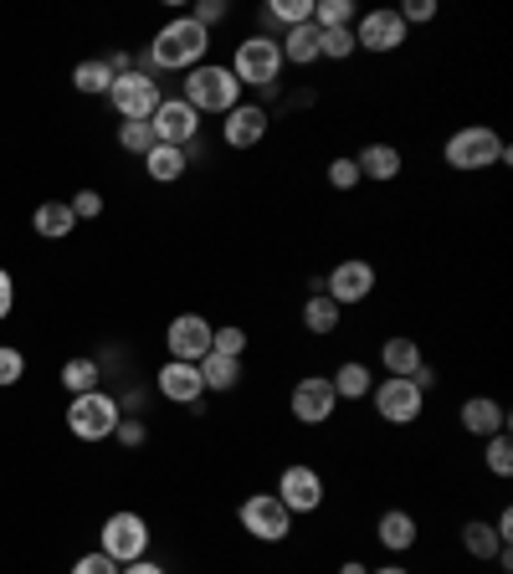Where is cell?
I'll return each mask as SVG.
<instances>
[{"label": "cell", "instance_id": "2", "mask_svg": "<svg viewBox=\"0 0 513 574\" xmlns=\"http://www.w3.org/2000/svg\"><path fill=\"white\" fill-rule=\"evenodd\" d=\"M442 160L457 174H477V170H493V164H513V149L503 144L487 123H462V129L446 134Z\"/></svg>", "mask_w": 513, "mask_h": 574}, {"label": "cell", "instance_id": "27", "mask_svg": "<svg viewBox=\"0 0 513 574\" xmlns=\"http://www.w3.org/2000/svg\"><path fill=\"white\" fill-rule=\"evenodd\" d=\"M195 370H201V385L205 390H221V395L242 385V360H227V354H205Z\"/></svg>", "mask_w": 513, "mask_h": 574}, {"label": "cell", "instance_id": "34", "mask_svg": "<svg viewBox=\"0 0 513 574\" xmlns=\"http://www.w3.org/2000/svg\"><path fill=\"white\" fill-rule=\"evenodd\" d=\"M360 52V41H354V27L344 31H319V57H329V62H344V57Z\"/></svg>", "mask_w": 513, "mask_h": 574}, {"label": "cell", "instance_id": "1", "mask_svg": "<svg viewBox=\"0 0 513 574\" xmlns=\"http://www.w3.org/2000/svg\"><path fill=\"white\" fill-rule=\"evenodd\" d=\"M205 52H211V31L195 27L190 16H175V21H164L160 31H154V41L144 47V57H139V72H190L201 68Z\"/></svg>", "mask_w": 513, "mask_h": 574}, {"label": "cell", "instance_id": "6", "mask_svg": "<svg viewBox=\"0 0 513 574\" xmlns=\"http://www.w3.org/2000/svg\"><path fill=\"white\" fill-rule=\"evenodd\" d=\"M123 411L113 395H103V390H88V395H72L68 405V431L78 441H109L113 431H119Z\"/></svg>", "mask_w": 513, "mask_h": 574}, {"label": "cell", "instance_id": "26", "mask_svg": "<svg viewBox=\"0 0 513 574\" xmlns=\"http://www.w3.org/2000/svg\"><path fill=\"white\" fill-rule=\"evenodd\" d=\"M462 548H467L473 560H483V564H487V560H499V554H503L509 544H503V538L493 534V523L467 518V523H462Z\"/></svg>", "mask_w": 513, "mask_h": 574}, {"label": "cell", "instance_id": "29", "mask_svg": "<svg viewBox=\"0 0 513 574\" xmlns=\"http://www.w3.org/2000/svg\"><path fill=\"white\" fill-rule=\"evenodd\" d=\"M339 313H344V308H339L329 293H313L309 303H303V329L324 339V334H334V329H339Z\"/></svg>", "mask_w": 513, "mask_h": 574}, {"label": "cell", "instance_id": "35", "mask_svg": "<svg viewBox=\"0 0 513 574\" xmlns=\"http://www.w3.org/2000/svg\"><path fill=\"white\" fill-rule=\"evenodd\" d=\"M211 354L242 360V354H247V329H242V323H221L217 334H211Z\"/></svg>", "mask_w": 513, "mask_h": 574}, {"label": "cell", "instance_id": "41", "mask_svg": "<svg viewBox=\"0 0 513 574\" xmlns=\"http://www.w3.org/2000/svg\"><path fill=\"white\" fill-rule=\"evenodd\" d=\"M72 574H119V564L103 554V548H93V554H82V560H72Z\"/></svg>", "mask_w": 513, "mask_h": 574}, {"label": "cell", "instance_id": "17", "mask_svg": "<svg viewBox=\"0 0 513 574\" xmlns=\"http://www.w3.org/2000/svg\"><path fill=\"white\" fill-rule=\"evenodd\" d=\"M154 390H160L170 405H195V411H201V401H205L201 370H195V364H180V360H164L160 364V374H154Z\"/></svg>", "mask_w": 513, "mask_h": 574}, {"label": "cell", "instance_id": "30", "mask_svg": "<svg viewBox=\"0 0 513 574\" xmlns=\"http://www.w3.org/2000/svg\"><path fill=\"white\" fill-rule=\"evenodd\" d=\"M262 21H268V27H283V31L309 27V21H313V0H272L268 11H262Z\"/></svg>", "mask_w": 513, "mask_h": 574}, {"label": "cell", "instance_id": "11", "mask_svg": "<svg viewBox=\"0 0 513 574\" xmlns=\"http://www.w3.org/2000/svg\"><path fill=\"white\" fill-rule=\"evenodd\" d=\"M288 411H293L298 426H324V421H334L339 395H334V385H329V374H303L293 385V395H288Z\"/></svg>", "mask_w": 513, "mask_h": 574}, {"label": "cell", "instance_id": "19", "mask_svg": "<svg viewBox=\"0 0 513 574\" xmlns=\"http://www.w3.org/2000/svg\"><path fill=\"white\" fill-rule=\"evenodd\" d=\"M421 364H426V354H421L416 339L395 334V339H385V344H380V370L391 374V380H411Z\"/></svg>", "mask_w": 513, "mask_h": 574}, {"label": "cell", "instance_id": "4", "mask_svg": "<svg viewBox=\"0 0 513 574\" xmlns=\"http://www.w3.org/2000/svg\"><path fill=\"white\" fill-rule=\"evenodd\" d=\"M185 98L190 108H195V113H221V119H227L231 108L242 103V82L231 78V68H221V62H201V68H190L185 72Z\"/></svg>", "mask_w": 513, "mask_h": 574}, {"label": "cell", "instance_id": "36", "mask_svg": "<svg viewBox=\"0 0 513 574\" xmlns=\"http://www.w3.org/2000/svg\"><path fill=\"white\" fill-rule=\"evenodd\" d=\"M119 149H129V154H149V149H154V129H149V123H123Z\"/></svg>", "mask_w": 513, "mask_h": 574}, {"label": "cell", "instance_id": "13", "mask_svg": "<svg viewBox=\"0 0 513 574\" xmlns=\"http://www.w3.org/2000/svg\"><path fill=\"white\" fill-rule=\"evenodd\" d=\"M211 334H217V323L201 319V313H175L170 329H164V349H170V360L180 364H201L211 354Z\"/></svg>", "mask_w": 513, "mask_h": 574}, {"label": "cell", "instance_id": "21", "mask_svg": "<svg viewBox=\"0 0 513 574\" xmlns=\"http://www.w3.org/2000/svg\"><path fill=\"white\" fill-rule=\"evenodd\" d=\"M375 538H380L385 548H391V554H405V548H416L421 528H416V518H411L405 507H391V513H380Z\"/></svg>", "mask_w": 513, "mask_h": 574}, {"label": "cell", "instance_id": "14", "mask_svg": "<svg viewBox=\"0 0 513 574\" xmlns=\"http://www.w3.org/2000/svg\"><path fill=\"white\" fill-rule=\"evenodd\" d=\"M319 293H329L339 308H350V303H365L370 293H375V268H370L365 256H344L334 272L324 278V288Z\"/></svg>", "mask_w": 513, "mask_h": 574}, {"label": "cell", "instance_id": "10", "mask_svg": "<svg viewBox=\"0 0 513 574\" xmlns=\"http://www.w3.org/2000/svg\"><path fill=\"white\" fill-rule=\"evenodd\" d=\"M278 503L288 507V513H319L324 507V472L309 467V462H288L283 472H278Z\"/></svg>", "mask_w": 513, "mask_h": 574}, {"label": "cell", "instance_id": "38", "mask_svg": "<svg viewBox=\"0 0 513 574\" xmlns=\"http://www.w3.org/2000/svg\"><path fill=\"white\" fill-rule=\"evenodd\" d=\"M329 185H334V190H354V185H360V164H354V154H339V160L329 164Z\"/></svg>", "mask_w": 513, "mask_h": 574}, {"label": "cell", "instance_id": "12", "mask_svg": "<svg viewBox=\"0 0 513 574\" xmlns=\"http://www.w3.org/2000/svg\"><path fill=\"white\" fill-rule=\"evenodd\" d=\"M149 129H154V144L190 149L195 139H201V113H195L185 98H160V108H154Z\"/></svg>", "mask_w": 513, "mask_h": 574}, {"label": "cell", "instance_id": "23", "mask_svg": "<svg viewBox=\"0 0 513 574\" xmlns=\"http://www.w3.org/2000/svg\"><path fill=\"white\" fill-rule=\"evenodd\" d=\"M278 47H283V68H313L319 62V27H293L278 37Z\"/></svg>", "mask_w": 513, "mask_h": 574}, {"label": "cell", "instance_id": "43", "mask_svg": "<svg viewBox=\"0 0 513 574\" xmlns=\"http://www.w3.org/2000/svg\"><path fill=\"white\" fill-rule=\"evenodd\" d=\"M432 16H436L432 0H405V6H401V21H405V27H416V21H432Z\"/></svg>", "mask_w": 513, "mask_h": 574}, {"label": "cell", "instance_id": "48", "mask_svg": "<svg viewBox=\"0 0 513 574\" xmlns=\"http://www.w3.org/2000/svg\"><path fill=\"white\" fill-rule=\"evenodd\" d=\"M370 574H411L405 564H380V570H370Z\"/></svg>", "mask_w": 513, "mask_h": 574}, {"label": "cell", "instance_id": "20", "mask_svg": "<svg viewBox=\"0 0 513 574\" xmlns=\"http://www.w3.org/2000/svg\"><path fill=\"white\" fill-rule=\"evenodd\" d=\"M354 164H360V180H375V185L401 180V149L395 144H365L354 154Z\"/></svg>", "mask_w": 513, "mask_h": 574}, {"label": "cell", "instance_id": "40", "mask_svg": "<svg viewBox=\"0 0 513 574\" xmlns=\"http://www.w3.org/2000/svg\"><path fill=\"white\" fill-rule=\"evenodd\" d=\"M190 21L211 31L217 21H227V0H195V11H190Z\"/></svg>", "mask_w": 513, "mask_h": 574}, {"label": "cell", "instance_id": "45", "mask_svg": "<svg viewBox=\"0 0 513 574\" xmlns=\"http://www.w3.org/2000/svg\"><path fill=\"white\" fill-rule=\"evenodd\" d=\"M119 574H170L164 564H149V560H134V564H123Z\"/></svg>", "mask_w": 513, "mask_h": 574}, {"label": "cell", "instance_id": "28", "mask_svg": "<svg viewBox=\"0 0 513 574\" xmlns=\"http://www.w3.org/2000/svg\"><path fill=\"white\" fill-rule=\"evenodd\" d=\"M72 88H78V93H88V98H109V88H113L109 62H103V57H88V62H78V68H72Z\"/></svg>", "mask_w": 513, "mask_h": 574}, {"label": "cell", "instance_id": "47", "mask_svg": "<svg viewBox=\"0 0 513 574\" xmlns=\"http://www.w3.org/2000/svg\"><path fill=\"white\" fill-rule=\"evenodd\" d=\"M339 574H370V564H360V560H344V564H339Z\"/></svg>", "mask_w": 513, "mask_h": 574}, {"label": "cell", "instance_id": "16", "mask_svg": "<svg viewBox=\"0 0 513 574\" xmlns=\"http://www.w3.org/2000/svg\"><path fill=\"white\" fill-rule=\"evenodd\" d=\"M268 123H272L268 103H237L221 119V139H227V149H256L268 139Z\"/></svg>", "mask_w": 513, "mask_h": 574}, {"label": "cell", "instance_id": "32", "mask_svg": "<svg viewBox=\"0 0 513 574\" xmlns=\"http://www.w3.org/2000/svg\"><path fill=\"white\" fill-rule=\"evenodd\" d=\"M98 380H103V370H98L93 360L62 364V390H68V395H88V390H98Z\"/></svg>", "mask_w": 513, "mask_h": 574}, {"label": "cell", "instance_id": "25", "mask_svg": "<svg viewBox=\"0 0 513 574\" xmlns=\"http://www.w3.org/2000/svg\"><path fill=\"white\" fill-rule=\"evenodd\" d=\"M72 226H78V215H72L68 201H41L37 215H31V231H37V236H47V241L72 236Z\"/></svg>", "mask_w": 513, "mask_h": 574}, {"label": "cell", "instance_id": "33", "mask_svg": "<svg viewBox=\"0 0 513 574\" xmlns=\"http://www.w3.org/2000/svg\"><path fill=\"white\" fill-rule=\"evenodd\" d=\"M483 462H487L493 477H513V441H509V431H499V436L483 441Z\"/></svg>", "mask_w": 513, "mask_h": 574}, {"label": "cell", "instance_id": "42", "mask_svg": "<svg viewBox=\"0 0 513 574\" xmlns=\"http://www.w3.org/2000/svg\"><path fill=\"white\" fill-rule=\"evenodd\" d=\"M144 421H119V431H113V441H119V446H129V452H139V446H144Z\"/></svg>", "mask_w": 513, "mask_h": 574}, {"label": "cell", "instance_id": "15", "mask_svg": "<svg viewBox=\"0 0 513 574\" xmlns=\"http://www.w3.org/2000/svg\"><path fill=\"white\" fill-rule=\"evenodd\" d=\"M405 37H411V27H405L401 11H391V6L365 11L360 16V27H354V41H360L365 52H401Z\"/></svg>", "mask_w": 513, "mask_h": 574}, {"label": "cell", "instance_id": "37", "mask_svg": "<svg viewBox=\"0 0 513 574\" xmlns=\"http://www.w3.org/2000/svg\"><path fill=\"white\" fill-rule=\"evenodd\" d=\"M21 374H27V354H21L16 344H0V390L16 385Z\"/></svg>", "mask_w": 513, "mask_h": 574}, {"label": "cell", "instance_id": "22", "mask_svg": "<svg viewBox=\"0 0 513 574\" xmlns=\"http://www.w3.org/2000/svg\"><path fill=\"white\" fill-rule=\"evenodd\" d=\"M329 385H334L339 401H370V390H375V370L360 364V360H350V364H339V370L329 374Z\"/></svg>", "mask_w": 513, "mask_h": 574}, {"label": "cell", "instance_id": "46", "mask_svg": "<svg viewBox=\"0 0 513 574\" xmlns=\"http://www.w3.org/2000/svg\"><path fill=\"white\" fill-rule=\"evenodd\" d=\"M493 534H499L503 544L513 538V507H503V513H499V523H493Z\"/></svg>", "mask_w": 513, "mask_h": 574}, {"label": "cell", "instance_id": "3", "mask_svg": "<svg viewBox=\"0 0 513 574\" xmlns=\"http://www.w3.org/2000/svg\"><path fill=\"white\" fill-rule=\"evenodd\" d=\"M231 78L256 93H278L283 88V47L268 31H252L247 41H237V57H231Z\"/></svg>", "mask_w": 513, "mask_h": 574}, {"label": "cell", "instance_id": "5", "mask_svg": "<svg viewBox=\"0 0 513 574\" xmlns=\"http://www.w3.org/2000/svg\"><path fill=\"white\" fill-rule=\"evenodd\" d=\"M237 523L242 534H252L256 544H283L293 534V513L278 503V493H247L242 507H237Z\"/></svg>", "mask_w": 513, "mask_h": 574}, {"label": "cell", "instance_id": "8", "mask_svg": "<svg viewBox=\"0 0 513 574\" xmlns=\"http://www.w3.org/2000/svg\"><path fill=\"white\" fill-rule=\"evenodd\" d=\"M149 523L139 518V513H129V507H123V513H113L109 523H103V534H98V548H103V554H109L113 564H134V560H149Z\"/></svg>", "mask_w": 513, "mask_h": 574}, {"label": "cell", "instance_id": "44", "mask_svg": "<svg viewBox=\"0 0 513 574\" xmlns=\"http://www.w3.org/2000/svg\"><path fill=\"white\" fill-rule=\"evenodd\" d=\"M11 308H16V282H11V272L0 268V319H11Z\"/></svg>", "mask_w": 513, "mask_h": 574}, {"label": "cell", "instance_id": "39", "mask_svg": "<svg viewBox=\"0 0 513 574\" xmlns=\"http://www.w3.org/2000/svg\"><path fill=\"white\" fill-rule=\"evenodd\" d=\"M68 205H72V215H78V221H98V215H103V195H98V190H78Z\"/></svg>", "mask_w": 513, "mask_h": 574}, {"label": "cell", "instance_id": "9", "mask_svg": "<svg viewBox=\"0 0 513 574\" xmlns=\"http://www.w3.org/2000/svg\"><path fill=\"white\" fill-rule=\"evenodd\" d=\"M160 82L149 78V72H123V78H113L109 88V108L119 113L123 123H149L154 119V108H160Z\"/></svg>", "mask_w": 513, "mask_h": 574}, {"label": "cell", "instance_id": "7", "mask_svg": "<svg viewBox=\"0 0 513 574\" xmlns=\"http://www.w3.org/2000/svg\"><path fill=\"white\" fill-rule=\"evenodd\" d=\"M370 405H375V415L385 421V426H416L421 411H426V390L416 385V380H375V390H370Z\"/></svg>", "mask_w": 513, "mask_h": 574}, {"label": "cell", "instance_id": "18", "mask_svg": "<svg viewBox=\"0 0 513 574\" xmlns=\"http://www.w3.org/2000/svg\"><path fill=\"white\" fill-rule=\"evenodd\" d=\"M462 431L467 436H499V431H509V411H503L493 395H473V401H462Z\"/></svg>", "mask_w": 513, "mask_h": 574}, {"label": "cell", "instance_id": "24", "mask_svg": "<svg viewBox=\"0 0 513 574\" xmlns=\"http://www.w3.org/2000/svg\"><path fill=\"white\" fill-rule=\"evenodd\" d=\"M144 170H149V180L154 185H175L180 174L190 170V149H170V144H154L144 154Z\"/></svg>", "mask_w": 513, "mask_h": 574}, {"label": "cell", "instance_id": "31", "mask_svg": "<svg viewBox=\"0 0 513 574\" xmlns=\"http://www.w3.org/2000/svg\"><path fill=\"white\" fill-rule=\"evenodd\" d=\"M313 27L319 31L354 27V0H313Z\"/></svg>", "mask_w": 513, "mask_h": 574}]
</instances>
